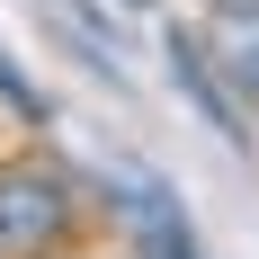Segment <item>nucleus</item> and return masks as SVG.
<instances>
[{
    "mask_svg": "<svg viewBox=\"0 0 259 259\" xmlns=\"http://www.w3.org/2000/svg\"><path fill=\"white\" fill-rule=\"evenodd\" d=\"M72 233V188L45 161H0V259H45Z\"/></svg>",
    "mask_w": 259,
    "mask_h": 259,
    "instance_id": "obj_1",
    "label": "nucleus"
},
{
    "mask_svg": "<svg viewBox=\"0 0 259 259\" xmlns=\"http://www.w3.org/2000/svg\"><path fill=\"white\" fill-rule=\"evenodd\" d=\"M99 188H107V206L134 224V241H143L152 259H206V250H197V233H188V214H179V197H170L152 170L107 161V170H99Z\"/></svg>",
    "mask_w": 259,
    "mask_h": 259,
    "instance_id": "obj_2",
    "label": "nucleus"
},
{
    "mask_svg": "<svg viewBox=\"0 0 259 259\" xmlns=\"http://www.w3.org/2000/svg\"><path fill=\"white\" fill-rule=\"evenodd\" d=\"M161 45H170V80H179L188 99H197V116H206V125L224 134V143H250V107H241L233 90H224V72H214V63H206V45H197L188 27H170Z\"/></svg>",
    "mask_w": 259,
    "mask_h": 259,
    "instance_id": "obj_3",
    "label": "nucleus"
},
{
    "mask_svg": "<svg viewBox=\"0 0 259 259\" xmlns=\"http://www.w3.org/2000/svg\"><path fill=\"white\" fill-rule=\"evenodd\" d=\"M206 63L224 72V90H233L241 107H259V9H206Z\"/></svg>",
    "mask_w": 259,
    "mask_h": 259,
    "instance_id": "obj_4",
    "label": "nucleus"
},
{
    "mask_svg": "<svg viewBox=\"0 0 259 259\" xmlns=\"http://www.w3.org/2000/svg\"><path fill=\"white\" fill-rule=\"evenodd\" d=\"M0 99L18 107L27 125H45V116H54V99H45V90H36V80H27V72H18V63H9V54H0Z\"/></svg>",
    "mask_w": 259,
    "mask_h": 259,
    "instance_id": "obj_5",
    "label": "nucleus"
},
{
    "mask_svg": "<svg viewBox=\"0 0 259 259\" xmlns=\"http://www.w3.org/2000/svg\"><path fill=\"white\" fill-rule=\"evenodd\" d=\"M206 9H259V0H206Z\"/></svg>",
    "mask_w": 259,
    "mask_h": 259,
    "instance_id": "obj_6",
    "label": "nucleus"
},
{
    "mask_svg": "<svg viewBox=\"0 0 259 259\" xmlns=\"http://www.w3.org/2000/svg\"><path fill=\"white\" fill-rule=\"evenodd\" d=\"M116 9H152V0H116Z\"/></svg>",
    "mask_w": 259,
    "mask_h": 259,
    "instance_id": "obj_7",
    "label": "nucleus"
}]
</instances>
